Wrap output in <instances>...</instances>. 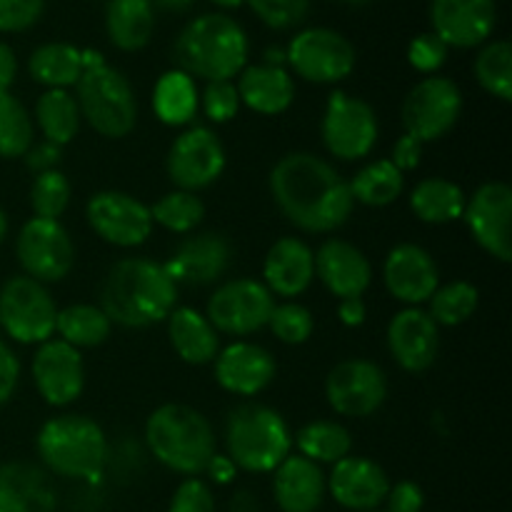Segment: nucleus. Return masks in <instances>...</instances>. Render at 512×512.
I'll list each match as a JSON object with an SVG mask.
<instances>
[{"label":"nucleus","instance_id":"obj_15","mask_svg":"<svg viewBox=\"0 0 512 512\" xmlns=\"http://www.w3.org/2000/svg\"><path fill=\"white\" fill-rule=\"evenodd\" d=\"M90 228L115 248H138L153 233V215L145 203L120 190L95 193L85 205Z\"/></svg>","mask_w":512,"mask_h":512},{"label":"nucleus","instance_id":"obj_41","mask_svg":"<svg viewBox=\"0 0 512 512\" xmlns=\"http://www.w3.org/2000/svg\"><path fill=\"white\" fill-rule=\"evenodd\" d=\"M33 145V120L13 93H0V158H23Z\"/></svg>","mask_w":512,"mask_h":512},{"label":"nucleus","instance_id":"obj_48","mask_svg":"<svg viewBox=\"0 0 512 512\" xmlns=\"http://www.w3.org/2000/svg\"><path fill=\"white\" fill-rule=\"evenodd\" d=\"M45 0H0V33H23L43 18Z\"/></svg>","mask_w":512,"mask_h":512},{"label":"nucleus","instance_id":"obj_42","mask_svg":"<svg viewBox=\"0 0 512 512\" xmlns=\"http://www.w3.org/2000/svg\"><path fill=\"white\" fill-rule=\"evenodd\" d=\"M150 215H153V223L163 225L170 233H190L203 223L205 205L195 193L173 190L150 208Z\"/></svg>","mask_w":512,"mask_h":512},{"label":"nucleus","instance_id":"obj_26","mask_svg":"<svg viewBox=\"0 0 512 512\" xmlns=\"http://www.w3.org/2000/svg\"><path fill=\"white\" fill-rule=\"evenodd\" d=\"M328 493V478L313 460L288 455L273 470V498L283 512H318Z\"/></svg>","mask_w":512,"mask_h":512},{"label":"nucleus","instance_id":"obj_51","mask_svg":"<svg viewBox=\"0 0 512 512\" xmlns=\"http://www.w3.org/2000/svg\"><path fill=\"white\" fill-rule=\"evenodd\" d=\"M20 380V360L8 343L0 340V405L13 398Z\"/></svg>","mask_w":512,"mask_h":512},{"label":"nucleus","instance_id":"obj_8","mask_svg":"<svg viewBox=\"0 0 512 512\" xmlns=\"http://www.w3.org/2000/svg\"><path fill=\"white\" fill-rule=\"evenodd\" d=\"M58 308L48 288L28 275H13L0 288V328L23 345H40L53 338Z\"/></svg>","mask_w":512,"mask_h":512},{"label":"nucleus","instance_id":"obj_25","mask_svg":"<svg viewBox=\"0 0 512 512\" xmlns=\"http://www.w3.org/2000/svg\"><path fill=\"white\" fill-rule=\"evenodd\" d=\"M315 278H320L335 298H363L373 280V268L353 243L330 238L315 253Z\"/></svg>","mask_w":512,"mask_h":512},{"label":"nucleus","instance_id":"obj_11","mask_svg":"<svg viewBox=\"0 0 512 512\" xmlns=\"http://www.w3.org/2000/svg\"><path fill=\"white\" fill-rule=\"evenodd\" d=\"M275 305L278 303L273 293L260 280L238 278L228 280L215 290L205 308V318L218 333L243 338L268 325Z\"/></svg>","mask_w":512,"mask_h":512},{"label":"nucleus","instance_id":"obj_59","mask_svg":"<svg viewBox=\"0 0 512 512\" xmlns=\"http://www.w3.org/2000/svg\"><path fill=\"white\" fill-rule=\"evenodd\" d=\"M5 235H8V215H5V210L0 208V243L5 240Z\"/></svg>","mask_w":512,"mask_h":512},{"label":"nucleus","instance_id":"obj_30","mask_svg":"<svg viewBox=\"0 0 512 512\" xmlns=\"http://www.w3.org/2000/svg\"><path fill=\"white\" fill-rule=\"evenodd\" d=\"M170 345L180 360L190 365H208L218 355V330L208 323L205 315L193 308H175L168 315Z\"/></svg>","mask_w":512,"mask_h":512},{"label":"nucleus","instance_id":"obj_53","mask_svg":"<svg viewBox=\"0 0 512 512\" xmlns=\"http://www.w3.org/2000/svg\"><path fill=\"white\" fill-rule=\"evenodd\" d=\"M420 155H423V143H420L418 138H413V135L403 133L398 138V143H395L393 158H390V163H393L395 168H398L400 173L405 175L408 170L418 168Z\"/></svg>","mask_w":512,"mask_h":512},{"label":"nucleus","instance_id":"obj_18","mask_svg":"<svg viewBox=\"0 0 512 512\" xmlns=\"http://www.w3.org/2000/svg\"><path fill=\"white\" fill-rule=\"evenodd\" d=\"M33 383L45 403L53 408H68L85 388V365L80 350L60 338L40 343L33 358Z\"/></svg>","mask_w":512,"mask_h":512},{"label":"nucleus","instance_id":"obj_43","mask_svg":"<svg viewBox=\"0 0 512 512\" xmlns=\"http://www.w3.org/2000/svg\"><path fill=\"white\" fill-rule=\"evenodd\" d=\"M70 195V180L65 173L55 170H45V173L35 175L33 185H30V208H33L35 218L43 220H58L60 215L68 210Z\"/></svg>","mask_w":512,"mask_h":512},{"label":"nucleus","instance_id":"obj_37","mask_svg":"<svg viewBox=\"0 0 512 512\" xmlns=\"http://www.w3.org/2000/svg\"><path fill=\"white\" fill-rule=\"evenodd\" d=\"M35 120L43 130V138L55 145H68L78 135L80 110L68 90H45L35 103Z\"/></svg>","mask_w":512,"mask_h":512},{"label":"nucleus","instance_id":"obj_34","mask_svg":"<svg viewBox=\"0 0 512 512\" xmlns=\"http://www.w3.org/2000/svg\"><path fill=\"white\" fill-rule=\"evenodd\" d=\"M200 105L198 85L183 70H168L153 90V110L165 125H185L195 118Z\"/></svg>","mask_w":512,"mask_h":512},{"label":"nucleus","instance_id":"obj_28","mask_svg":"<svg viewBox=\"0 0 512 512\" xmlns=\"http://www.w3.org/2000/svg\"><path fill=\"white\" fill-rule=\"evenodd\" d=\"M58 495L48 473L30 463L0 465V512H55Z\"/></svg>","mask_w":512,"mask_h":512},{"label":"nucleus","instance_id":"obj_54","mask_svg":"<svg viewBox=\"0 0 512 512\" xmlns=\"http://www.w3.org/2000/svg\"><path fill=\"white\" fill-rule=\"evenodd\" d=\"M365 315H368V308H365L363 298H343L338 305V318L345 328H360L365 323Z\"/></svg>","mask_w":512,"mask_h":512},{"label":"nucleus","instance_id":"obj_22","mask_svg":"<svg viewBox=\"0 0 512 512\" xmlns=\"http://www.w3.org/2000/svg\"><path fill=\"white\" fill-rule=\"evenodd\" d=\"M328 490L335 503L345 510L368 512L378 510L385 503L390 490V478L378 463L368 458L338 460L328 478Z\"/></svg>","mask_w":512,"mask_h":512},{"label":"nucleus","instance_id":"obj_5","mask_svg":"<svg viewBox=\"0 0 512 512\" xmlns=\"http://www.w3.org/2000/svg\"><path fill=\"white\" fill-rule=\"evenodd\" d=\"M80 118L103 138H125L138 120L133 85L118 68L105 63L98 50H83V75L75 83Z\"/></svg>","mask_w":512,"mask_h":512},{"label":"nucleus","instance_id":"obj_9","mask_svg":"<svg viewBox=\"0 0 512 512\" xmlns=\"http://www.w3.org/2000/svg\"><path fill=\"white\" fill-rule=\"evenodd\" d=\"M378 115L363 98L333 90L325 105L320 135L328 153L338 160H363L378 143Z\"/></svg>","mask_w":512,"mask_h":512},{"label":"nucleus","instance_id":"obj_14","mask_svg":"<svg viewBox=\"0 0 512 512\" xmlns=\"http://www.w3.org/2000/svg\"><path fill=\"white\" fill-rule=\"evenodd\" d=\"M325 398L338 415L368 418L388 398V375L365 358H350L335 365L325 380Z\"/></svg>","mask_w":512,"mask_h":512},{"label":"nucleus","instance_id":"obj_23","mask_svg":"<svg viewBox=\"0 0 512 512\" xmlns=\"http://www.w3.org/2000/svg\"><path fill=\"white\" fill-rule=\"evenodd\" d=\"M388 348L400 368L408 373H423L438 358L440 328L428 310L405 308L390 320Z\"/></svg>","mask_w":512,"mask_h":512},{"label":"nucleus","instance_id":"obj_29","mask_svg":"<svg viewBox=\"0 0 512 512\" xmlns=\"http://www.w3.org/2000/svg\"><path fill=\"white\" fill-rule=\"evenodd\" d=\"M235 88H238L240 105H248L260 115L285 113L295 100L293 75L280 65H245Z\"/></svg>","mask_w":512,"mask_h":512},{"label":"nucleus","instance_id":"obj_55","mask_svg":"<svg viewBox=\"0 0 512 512\" xmlns=\"http://www.w3.org/2000/svg\"><path fill=\"white\" fill-rule=\"evenodd\" d=\"M205 473L210 475V480L218 485H228L233 483L235 475H238V468H235L233 460L228 458V455H213V460L208 463V468H205Z\"/></svg>","mask_w":512,"mask_h":512},{"label":"nucleus","instance_id":"obj_7","mask_svg":"<svg viewBox=\"0 0 512 512\" xmlns=\"http://www.w3.org/2000/svg\"><path fill=\"white\" fill-rule=\"evenodd\" d=\"M225 448L235 468L245 473H273L290 455L293 435L288 423L270 405L245 403L230 410Z\"/></svg>","mask_w":512,"mask_h":512},{"label":"nucleus","instance_id":"obj_50","mask_svg":"<svg viewBox=\"0 0 512 512\" xmlns=\"http://www.w3.org/2000/svg\"><path fill=\"white\" fill-rule=\"evenodd\" d=\"M385 505H388L385 512H423L425 495L418 483H413V480H400V483L390 485Z\"/></svg>","mask_w":512,"mask_h":512},{"label":"nucleus","instance_id":"obj_61","mask_svg":"<svg viewBox=\"0 0 512 512\" xmlns=\"http://www.w3.org/2000/svg\"><path fill=\"white\" fill-rule=\"evenodd\" d=\"M368 512H385V510H368Z\"/></svg>","mask_w":512,"mask_h":512},{"label":"nucleus","instance_id":"obj_46","mask_svg":"<svg viewBox=\"0 0 512 512\" xmlns=\"http://www.w3.org/2000/svg\"><path fill=\"white\" fill-rule=\"evenodd\" d=\"M200 103H203L205 115H208L213 123H228V120H233L240 110L238 88H235L230 80H215V83L205 85Z\"/></svg>","mask_w":512,"mask_h":512},{"label":"nucleus","instance_id":"obj_6","mask_svg":"<svg viewBox=\"0 0 512 512\" xmlns=\"http://www.w3.org/2000/svg\"><path fill=\"white\" fill-rule=\"evenodd\" d=\"M50 473L73 480H98L108 463V438L93 418L65 413L50 418L35 440Z\"/></svg>","mask_w":512,"mask_h":512},{"label":"nucleus","instance_id":"obj_40","mask_svg":"<svg viewBox=\"0 0 512 512\" xmlns=\"http://www.w3.org/2000/svg\"><path fill=\"white\" fill-rule=\"evenodd\" d=\"M480 293L473 283L468 280H453V283L443 285L430 295V310L428 315L435 320V325H445V328H455L473 318L478 310Z\"/></svg>","mask_w":512,"mask_h":512},{"label":"nucleus","instance_id":"obj_58","mask_svg":"<svg viewBox=\"0 0 512 512\" xmlns=\"http://www.w3.org/2000/svg\"><path fill=\"white\" fill-rule=\"evenodd\" d=\"M215 5H218L220 10H235L240 8V5H245V0H213Z\"/></svg>","mask_w":512,"mask_h":512},{"label":"nucleus","instance_id":"obj_45","mask_svg":"<svg viewBox=\"0 0 512 512\" xmlns=\"http://www.w3.org/2000/svg\"><path fill=\"white\" fill-rule=\"evenodd\" d=\"M260 23L273 30H288L303 23L310 13V0H245Z\"/></svg>","mask_w":512,"mask_h":512},{"label":"nucleus","instance_id":"obj_44","mask_svg":"<svg viewBox=\"0 0 512 512\" xmlns=\"http://www.w3.org/2000/svg\"><path fill=\"white\" fill-rule=\"evenodd\" d=\"M268 328L273 330L275 338L285 345H303L308 343L310 335H313L315 320L305 305L293 303H280L273 308V315L268 320Z\"/></svg>","mask_w":512,"mask_h":512},{"label":"nucleus","instance_id":"obj_27","mask_svg":"<svg viewBox=\"0 0 512 512\" xmlns=\"http://www.w3.org/2000/svg\"><path fill=\"white\" fill-rule=\"evenodd\" d=\"M265 288L280 298H298L315 278V253L300 238H280L263 263Z\"/></svg>","mask_w":512,"mask_h":512},{"label":"nucleus","instance_id":"obj_10","mask_svg":"<svg viewBox=\"0 0 512 512\" xmlns=\"http://www.w3.org/2000/svg\"><path fill=\"white\" fill-rule=\"evenodd\" d=\"M285 63L308 83L333 85L353 73L355 48L338 30L305 28L290 40Z\"/></svg>","mask_w":512,"mask_h":512},{"label":"nucleus","instance_id":"obj_4","mask_svg":"<svg viewBox=\"0 0 512 512\" xmlns=\"http://www.w3.org/2000/svg\"><path fill=\"white\" fill-rule=\"evenodd\" d=\"M145 443L158 463L188 478L205 473L215 455L213 425L200 410L180 403L160 405L150 413Z\"/></svg>","mask_w":512,"mask_h":512},{"label":"nucleus","instance_id":"obj_16","mask_svg":"<svg viewBox=\"0 0 512 512\" xmlns=\"http://www.w3.org/2000/svg\"><path fill=\"white\" fill-rule=\"evenodd\" d=\"M475 243L500 263L512 260V190L508 183H485L475 190L463 213Z\"/></svg>","mask_w":512,"mask_h":512},{"label":"nucleus","instance_id":"obj_56","mask_svg":"<svg viewBox=\"0 0 512 512\" xmlns=\"http://www.w3.org/2000/svg\"><path fill=\"white\" fill-rule=\"evenodd\" d=\"M15 75H18V58H15L10 45L0 43V93H10Z\"/></svg>","mask_w":512,"mask_h":512},{"label":"nucleus","instance_id":"obj_52","mask_svg":"<svg viewBox=\"0 0 512 512\" xmlns=\"http://www.w3.org/2000/svg\"><path fill=\"white\" fill-rule=\"evenodd\" d=\"M23 158H25V165H28L30 170H35V173H45V170L58 168V163L63 160V148L55 143H48V140H43V143L30 145V150L23 155Z\"/></svg>","mask_w":512,"mask_h":512},{"label":"nucleus","instance_id":"obj_49","mask_svg":"<svg viewBox=\"0 0 512 512\" xmlns=\"http://www.w3.org/2000/svg\"><path fill=\"white\" fill-rule=\"evenodd\" d=\"M168 512H215L213 490L203 480L188 478L175 490Z\"/></svg>","mask_w":512,"mask_h":512},{"label":"nucleus","instance_id":"obj_24","mask_svg":"<svg viewBox=\"0 0 512 512\" xmlns=\"http://www.w3.org/2000/svg\"><path fill=\"white\" fill-rule=\"evenodd\" d=\"M275 358L268 348L258 343L228 345L223 353L215 355V380L223 390L243 398L263 393L275 378Z\"/></svg>","mask_w":512,"mask_h":512},{"label":"nucleus","instance_id":"obj_47","mask_svg":"<svg viewBox=\"0 0 512 512\" xmlns=\"http://www.w3.org/2000/svg\"><path fill=\"white\" fill-rule=\"evenodd\" d=\"M448 50V45L430 30V33H420L410 40L408 60L418 73L435 75L448 60Z\"/></svg>","mask_w":512,"mask_h":512},{"label":"nucleus","instance_id":"obj_60","mask_svg":"<svg viewBox=\"0 0 512 512\" xmlns=\"http://www.w3.org/2000/svg\"><path fill=\"white\" fill-rule=\"evenodd\" d=\"M340 3L355 5V8H358V5H368V3H373V0H340Z\"/></svg>","mask_w":512,"mask_h":512},{"label":"nucleus","instance_id":"obj_57","mask_svg":"<svg viewBox=\"0 0 512 512\" xmlns=\"http://www.w3.org/2000/svg\"><path fill=\"white\" fill-rule=\"evenodd\" d=\"M153 8L165 10V13H185L188 8H193L195 0H150Z\"/></svg>","mask_w":512,"mask_h":512},{"label":"nucleus","instance_id":"obj_20","mask_svg":"<svg viewBox=\"0 0 512 512\" xmlns=\"http://www.w3.org/2000/svg\"><path fill=\"white\" fill-rule=\"evenodd\" d=\"M233 248L228 238L220 233H198L193 238H185L173 250L163 268L168 270L175 285H188V288H205V285L218 283L230 268Z\"/></svg>","mask_w":512,"mask_h":512},{"label":"nucleus","instance_id":"obj_19","mask_svg":"<svg viewBox=\"0 0 512 512\" xmlns=\"http://www.w3.org/2000/svg\"><path fill=\"white\" fill-rule=\"evenodd\" d=\"M430 23L448 48H478L493 35L498 5L495 0H430Z\"/></svg>","mask_w":512,"mask_h":512},{"label":"nucleus","instance_id":"obj_3","mask_svg":"<svg viewBox=\"0 0 512 512\" xmlns=\"http://www.w3.org/2000/svg\"><path fill=\"white\" fill-rule=\"evenodd\" d=\"M248 35L228 13H205L180 30L173 45L178 70L208 83L230 80L248 65Z\"/></svg>","mask_w":512,"mask_h":512},{"label":"nucleus","instance_id":"obj_17","mask_svg":"<svg viewBox=\"0 0 512 512\" xmlns=\"http://www.w3.org/2000/svg\"><path fill=\"white\" fill-rule=\"evenodd\" d=\"M225 170V148L205 125H193L175 138L168 153V175L178 190H203Z\"/></svg>","mask_w":512,"mask_h":512},{"label":"nucleus","instance_id":"obj_1","mask_svg":"<svg viewBox=\"0 0 512 512\" xmlns=\"http://www.w3.org/2000/svg\"><path fill=\"white\" fill-rule=\"evenodd\" d=\"M270 193L280 213L305 233H333L348 223L355 208L348 180L313 153L280 158L270 173Z\"/></svg>","mask_w":512,"mask_h":512},{"label":"nucleus","instance_id":"obj_13","mask_svg":"<svg viewBox=\"0 0 512 512\" xmlns=\"http://www.w3.org/2000/svg\"><path fill=\"white\" fill-rule=\"evenodd\" d=\"M18 263L38 283H58L73 270L75 245L60 220L30 218L15 240Z\"/></svg>","mask_w":512,"mask_h":512},{"label":"nucleus","instance_id":"obj_33","mask_svg":"<svg viewBox=\"0 0 512 512\" xmlns=\"http://www.w3.org/2000/svg\"><path fill=\"white\" fill-rule=\"evenodd\" d=\"M28 70L48 90H68L83 75V50L70 43H45L33 50Z\"/></svg>","mask_w":512,"mask_h":512},{"label":"nucleus","instance_id":"obj_21","mask_svg":"<svg viewBox=\"0 0 512 512\" xmlns=\"http://www.w3.org/2000/svg\"><path fill=\"white\" fill-rule=\"evenodd\" d=\"M383 280L388 293L408 308L428 303L430 295L440 288L438 263L425 248L415 243H400L385 258Z\"/></svg>","mask_w":512,"mask_h":512},{"label":"nucleus","instance_id":"obj_12","mask_svg":"<svg viewBox=\"0 0 512 512\" xmlns=\"http://www.w3.org/2000/svg\"><path fill=\"white\" fill-rule=\"evenodd\" d=\"M463 113V93L450 78L430 75L420 80L403 103L405 133L420 143L445 138Z\"/></svg>","mask_w":512,"mask_h":512},{"label":"nucleus","instance_id":"obj_2","mask_svg":"<svg viewBox=\"0 0 512 512\" xmlns=\"http://www.w3.org/2000/svg\"><path fill=\"white\" fill-rule=\"evenodd\" d=\"M178 303V285L168 270L148 258H125L110 268L100 293V308L110 323L148 328L163 323Z\"/></svg>","mask_w":512,"mask_h":512},{"label":"nucleus","instance_id":"obj_35","mask_svg":"<svg viewBox=\"0 0 512 512\" xmlns=\"http://www.w3.org/2000/svg\"><path fill=\"white\" fill-rule=\"evenodd\" d=\"M110 330L113 323L98 305H68L65 310H58L55 318V333L75 350L98 348L110 338Z\"/></svg>","mask_w":512,"mask_h":512},{"label":"nucleus","instance_id":"obj_39","mask_svg":"<svg viewBox=\"0 0 512 512\" xmlns=\"http://www.w3.org/2000/svg\"><path fill=\"white\" fill-rule=\"evenodd\" d=\"M475 78L493 98L512 100V45L508 40H488L475 58Z\"/></svg>","mask_w":512,"mask_h":512},{"label":"nucleus","instance_id":"obj_36","mask_svg":"<svg viewBox=\"0 0 512 512\" xmlns=\"http://www.w3.org/2000/svg\"><path fill=\"white\" fill-rule=\"evenodd\" d=\"M300 455L313 460L315 465H335L338 460L348 458L353 450V438L348 428L335 420H315V423L303 425L295 435Z\"/></svg>","mask_w":512,"mask_h":512},{"label":"nucleus","instance_id":"obj_31","mask_svg":"<svg viewBox=\"0 0 512 512\" xmlns=\"http://www.w3.org/2000/svg\"><path fill=\"white\" fill-rule=\"evenodd\" d=\"M105 30L110 43L125 53L143 50L155 30V8L150 0H108Z\"/></svg>","mask_w":512,"mask_h":512},{"label":"nucleus","instance_id":"obj_38","mask_svg":"<svg viewBox=\"0 0 512 512\" xmlns=\"http://www.w3.org/2000/svg\"><path fill=\"white\" fill-rule=\"evenodd\" d=\"M405 190V175L395 168L390 160H375L360 168L350 183L355 203H363L368 208H385L395 203Z\"/></svg>","mask_w":512,"mask_h":512},{"label":"nucleus","instance_id":"obj_32","mask_svg":"<svg viewBox=\"0 0 512 512\" xmlns=\"http://www.w3.org/2000/svg\"><path fill=\"white\" fill-rule=\"evenodd\" d=\"M465 205H468V198H465L463 188L445 178L420 180L410 193V210L415 213V218L430 225L455 223L463 218Z\"/></svg>","mask_w":512,"mask_h":512}]
</instances>
